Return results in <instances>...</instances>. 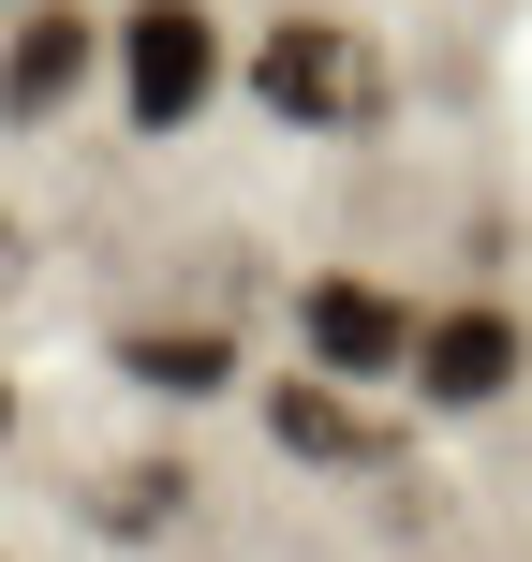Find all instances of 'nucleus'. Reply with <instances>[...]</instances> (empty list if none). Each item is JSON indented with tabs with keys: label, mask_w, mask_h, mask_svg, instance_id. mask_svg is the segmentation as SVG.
Segmentation results:
<instances>
[{
	"label": "nucleus",
	"mask_w": 532,
	"mask_h": 562,
	"mask_svg": "<svg viewBox=\"0 0 532 562\" xmlns=\"http://www.w3.org/2000/svg\"><path fill=\"white\" fill-rule=\"evenodd\" d=\"M296 340H310V370H340V385H385V370L415 385V340L429 326L385 296V281H310V296H296Z\"/></svg>",
	"instance_id": "nucleus-3"
},
{
	"label": "nucleus",
	"mask_w": 532,
	"mask_h": 562,
	"mask_svg": "<svg viewBox=\"0 0 532 562\" xmlns=\"http://www.w3.org/2000/svg\"><path fill=\"white\" fill-rule=\"evenodd\" d=\"M118 75H134V134H193L207 89H223V30H207V0H134Z\"/></svg>",
	"instance_id": "nucleus-2"
},
{
	"label": "nucleus",
	"mask_w": 532,
	"mask_h": 562,
	"mask_svg": "<svg viewBox=\"0 0 532 562\" xmlns=\"http://www.w3.org/2000/svg\"><path fill=\"white\" fill-rule=\"evenodd\" d=\"M267 429H281L296 459H326V474H385V445H399V429L370 415L340 370H296V385H267Z\"/></svg>",
	"instance_id": "nucleus-4"
},
{
	"label": "nucleus",
	"mask_w": 532,
	"mask_h": 562,
	"mask_svg": "<svg viewBox=\"0 0 532 562\" xmlns=\"http://www.w3.org/2000/svg\"><path fill=\"white\" fill-rule=\"evenodd\" d=\"M75 89H89V15H75V0L15 15V45H0V119H59Z\"/></svg>",
	"instance_id": "nucleus-6"
},
{
	"label": "nucleus",
	"mask_w": 532,
	"mask_h": 562,
	"mask_svg": "<svg viewBox=\"0 0 532 562\" xmlns=\"http://www.w3.org/2000/svg\"><path fill=\"white\" fill-rule=\"evenodd\" d=\"M118 370L163 385V400H207V385L237 370V340H223V326H134V340H118Z\"/></svg>",
	"instance_id": "nucleus-7"
},
{
	"label": "nucleus",
	"mask_w": 532,
	"mask_h": 562,
	"mask_svg": "<svg viewBox=\"0 0 532 562\" xmlns=\"http://www.w3.org/2000/svg\"><path fill=\"white\" fill-rule=\"evenodd\" d=\"M252 104L296 119V134H370V119H385V59H370V30H340V15H281L252 45Z\"/></svg>",
	"instance_id": "nucleus-1"
},
{
	"label": "nucleus",
	"mask_w": 532,
	"mask_h": 562,
	"mask_svg": "<svg viewBox=\"0 0 532 562\" xmlns=\"http://www.w3.org/2000/svg\"><path fill=\"white\" fill-rule=\"evenodd\" d=\"M0 429H15V385H0Z\"/></svg>",
	"instance_id": "nucleus-9"
},
{
	"label": "nucleus",
	"mask_w": 532,
	"mask_h": 562,
	"mask_svg": "<svg viewBox=\"0 0 532 562\" xmlns=\"http://www.w3.org/2000/svg\"><path fill=\"white\" fill-rule=\"evenodd\" d=\"M178 488H193L178 459H134V474L104 488V518H118V533H163V518H178Z\"/></svg>",
	"instance_id": "nucleus-8"
},
{
	"label": "nucleus",
	"mask_w": 532,
	"mask_h": 562,
	"mask_svg": "<svg viewBox=\"0 0 532 562\" xmlns=\"http://www.w3.org/2000/svg\"><path fill=\"white\" fill-rule=\"evenodd\" d=\"M415 385L444 400V415H488V400L518 385V326H503V311H429V340H415Z\"/></svg>",
	"instance_id": "nucleus-5"
}]
</instances>
